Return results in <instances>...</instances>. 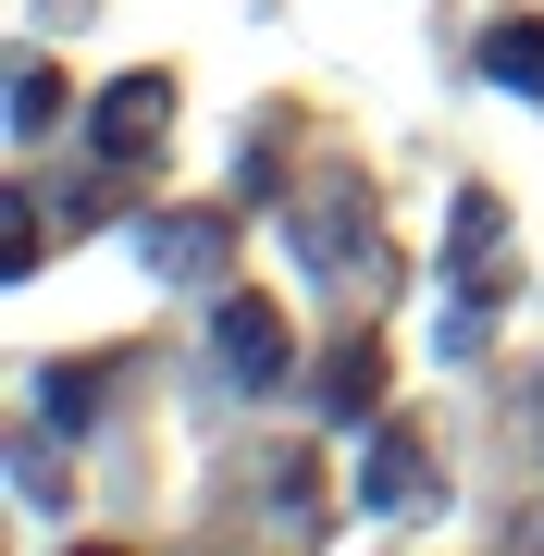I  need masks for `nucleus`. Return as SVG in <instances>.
<instances>
[{
  "label": "nucleus",
  "instance_id": "obj_2",
  "mask_svg": "<svg viewBox=\"0 0 544 556\" xmlns=\"http://www.w3.org/2000/svg\"><path fill=\"white\" fill-rule=\"evenodd\" d=\"M162 137H174V75H112L100 112H87V149L100 161H149Z\"/></svg>",
  "mask_w": 544,
  "mask_h": 556
},
{
  "label": "nucleus",
  "instance_id": "obj_6",
  "mask_svg": "<svg viewBox=\"0 0 544 556\" xmlns=\"http://www.w3.org/2000/svg\"><path fill=\"white\" fill-rule=\"evenodd\" d=\"M483 75H495V87H520V100H544V13L483 25Z\"/></svg>",
  "mask_w": 544,
  "mask_h": 556
},
{
  "label": "nucleus",
  "instance_id": "obj_10",
  "mask_svg": "<svg viewBox=\"0 0 544 556\" xmlns=\"http://www.w3.org/2000/svg\"><path fill=\"white\" fill-rule=\"evenodd\" d=\"M50 112H62V87H50V62H13V137H38Z\"/></svg>",
  "mask_w": 544,
  "mask_h": 556
},
{
  "label": "nucleus",
  "instance_id": "obj_7",
  "mask_svg": "<svg viewBox=\"0 0 544 556\" xmlns=\"http://www.w3.org/2000/svg\"><path fill=\"white\" fill-rule=\"evenodd\" d=\"M371 396H383V346L346 334V346L322 358V408H334V420H371Z\"/></svg>",
  "mask_w": 544,
  "mask_h": 556
},
{
  "label": "nucleus",
  "instance_id": "obj_9",
  "mask_svg": "<svg viewBox=\"0 0 544 556\" xmlns=\"http://www.w3.org/2000/svg\"><path fill=\"white\" fill-rule=\"evenodd\" d=\"M38 248H50V223H38V199H13V211H0V273H38Z\"/></svg>",
  "mask_w": 544,
  "mask_h": 556
},
{
  "label": "nucleus",
  "instance_id": "obj_8",
  "mask_svg": "<svg viewBox=\"0 0 544 556\" xmlns=\"http://www.w3.org/2000/svg\"><path fill=\"white\" fill-rule=\"evenodd\" d=\"M445 236H458V260H470V273H483V260L507 248V211L483 199V186H470V199H458V223H445Z\"/></svg>",
  "mask_w": 544,
  "mask_h": 556
},
{
  "label": "nucleus",
  "instance_id": "obj_1",
  "mask_svg": "<svg viewBox=\"0 0 544 556\" xmlns=\"http://www.w3.org/2000/svg\"><path fill=\"white\" fill-rule=\"evenodd\" d=\"M284 236H298V260H309L322 285H383V273H396V260H383V211H371V186H309Z\"/></svg>",
  "mask_w": 544,
  "mask_h": 556
},
{
  "label": "nucleus",
  "instance_id": "obj_4",
  "mask_svg": "<svg viewBox=\"0 0 544 556\" xmlns=\"http://www.w3.org/2000/svg\"><path fill=\"white\" fill-rule=\"evenodd\" d=\"M211 346H223L236 383H284V309L273 298H223L211 309Z\"/></svg>",
  "mask_w": 544,
  "mask_h": 556
},
{
  "label": "nucleus",
  "instance_id": "obj_3",
  "mask_svg": "<svg viewBox=\"0 0 544 556\" xmlns=\"http://www.w3.org/2000/svg\"><path fill=\"white\" fill-rule=\"evenodd\" d=\"M359 507H371V519L433 507V445L408 433V420H383V433H371V457H359Z\"/></svg>",
  "mask_w": 544,
  "mask_h": 556
},
{
  "label": "nucleus",
  "instance_id": "obj_5",
  "mask_svg": "<svg viewBox=\"0 0 544 556\" xmlns=\"http://www.w3.org/2000/svg\"><path fill=\"white\" fill-rule=\"evenodd\" d=\"M137 248H149V273H223V223L211 211H162V223H137Z\"/></svg>",
  "mask_w": 544,
  "mask_h": 556
}]
</instances>
